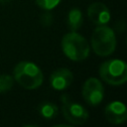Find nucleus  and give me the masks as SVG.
Here are the masks:
<instances>
[{"mask_svg":"<svg viewBox=\"0 0 127 127\" xmlns=\"http://www.w3.org/2000/svg\"><path fill=\"white\" fill-rule=\"evenodd\" d=\"M13 77L22 87L26 89L38 88L44 80L40 67L32 62H20L13 70Z\"/></svg>","mask_w":127,"mask_h":127,"instance_id":"obj_1","label":"nucleus"},{"mask_svg":"<svg viewBox=\"0 0 127 127\" xmlns=\"http://www.w3.org/2000/svg\"><path fill=\"white\" fill-rule=\"evenodd\" d=\"M62 50L71 61H83L89 55V45L85 38L76 32L65 34L62 39Z\"/></svg>","mask_w":127,"mask_h":127,"instance_id":"obj_2","label":"nucleus"},{"mask_svg":"<svg viewBox=\"0 0 127 127\" xmlns=\"http://www.w3.org/2000/svg\"><path fill=\"white\" fill-rule=\"evenodd\" d=\"M91 47L93 52L100 57L111 55L116 48L114 31L105 25L95 28L91 36Z\"/></svg>","mask_w":127,"mask_h":127,"instance_id":"obj_3","label":"nucleus"},{"mask_svg":"<svg viewBox=\"0 0 127 127\" xmlns=\"http://www.w3.org/2000/svg\"><path fill=\"white\" fill-rule=\"evenodd\" d=\"M100 77L111 85H121L127 80V66L124 61L113 59L104 62L99 68Z\"/></svg>","mask_w":127,"mask_h":127,"instance_id":"obj_4","label":"nucleus"},{"mask_svg":"<svg viewBox=\"0 0 127 127\" xmlns=\"http://www.w3.org/2000/svg\"><path fill=\"white\" fill-rule=\"evenodd\" d=\"M62 113L64 119L73 125H81L88 119V113L86 109L79 103L73 101L68 94H63L61 96Z\"/></svg>","mask_w":127,"mask_h":127,"instance_id":"obj_5","label":"nucleus"},{"mask_svg":"<svg viewBox=\"0 0 127 127\" xmlns=\"http://www.w3.org/2000/svg\"><path fill=\"white\" fill-rule=\"evenodd\" d=\"M82 97L90 106H97L101 103L104 97V88L99 79L89 77L82 85Z\"/></svg>","mask_w":127,"mask_h":127,"instance_id":"obj_6","label":"nucleus"},{"mask_svg":"<svg viewBox=\"0 0 127 127\" xmlns=\"http://www.w3.org/2000/svg\"><path fill=\"white\" fill-rule=\"evenodd\" d=\"M104 115L111 124H122L127 119V109L123 102L112 101L105 107Z\"/></svg>","mask_w":127,"mask_h":127,"instance_id":"obj_7","label":"nucleus"},{"mask_svg":"<svg viewBox=\"0 0 127 127\" xmlns=\"http://www.w3.org/2000/svg\"><path fill=\"white\" fill-rule=\"evenodd\" d=\"M87 16L89 20L97 25H106L110 21V11L102 2H94L87 8Z\"/></svg>","mask_w":127,"mask_h":127,"instance_id":"obj_8","label":"nucleus"},{"mask_svg":"<svg viewBox=\"0 0 127 127\" xmlns=\"http://www.w3.org/2000/svg\"><path fill=\"white\" fill-rule=\"evenodd\" d=\"M73 80L72 72L65 67L55 70L50 76V84L56 90H64L67 88Z\"/></svg>","mask_w":127,"mask_h":127,"instance_id":"obj_9","label":"nucleus"},{"mask_svg":"<svg viewBox=\"0 0 127 127\" xmlns=\"http://www.w3.org/2000/svg\"><path fill=\"white\" fill-rule=\"evenodd\" d=\"M83 22V16L81 11L78 8H71L68 11L67 14V27L71 32H75L76 30H78Z\"/></svg>","mask_w":127,"mask_h":127,"instance_id":"obj_10","label":"nucleus"},{"mask_svg":"<svg viewBox=\"0 0 127 127\" xmlns=\"http://www.w3.org/2000/svg\"><path fill=\"white\" fill-rule=\"evenodd\" d=\"M38 110H39L40 115L44 119H46V120H52V119H54L58 115V112H59L58 106L55 103L51 102V101L42 102L39 105Z\"/></svg>","mask_w":127,"mask_h":127,"instance_id":"obj_11","label":"nucleus"},{"mask_svg":"<svg viewBox=\"0 0 127 127\" xmlns=\"http://www.w3.org/2000/svg\"><path fill=\"white\" fill-rule=\"evenodd\" d=\"M14 77L9 74L0 75V92H6L13 87Z\"/></svg>","mask_w":127,"mask_h":127,"instance_id":"obj_12","label":"nucleus"},{"mask_svg":"<svg viewBox=\"0 0 127 127\" xmlns=\"http://www.w3.org/2000/svg\"><path fill=\"white\" fill-rule=\"evenodd\" d=\"M61 0H36L37 5L45 10H52L56 6L59 5Z\"/></svg>","mask_w":127,"mask_h":127,"instance_id":"obj_13","label":"nucleus"},{"mask_svg":"<svg viewBox=\"0 0 127 127\" xmlns=\"http://www.w3.org/2000/svg\"><path fill=\"white\" fill-rule=\"evenodd\" d=\"M41 22L44 26H50L53 22V17H52V14L50 13H45L42 15L41 17Z\"/></svg>","mask_w":127,"mask_h":127,"instance_id":"obj_14","label":"nucleus"},{"mask_svg":"<svg viewBox=\"0 0 127 127\" xmlns=\"http://www.w3.org/2000/svg\"><path fill=\"white\" fill-rule=\"evenodd\" d=\"M11 0H0V3H2V4H5V3H8V2H10Z\"/></svg>","mask_w":127,"mask_h":127,"instance_id":"obj_15","label":"nucleus"}]
</instances>
